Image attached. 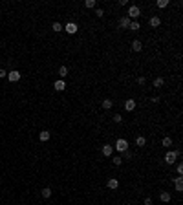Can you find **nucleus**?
<instances>
[{"label":"nucleus","mask_w":183,"mask_h":205,"mask_svg":"<svg viewBox=\"0 0 183 205\" xmlns=\"http://www.w3.org/2000/svg\"><path fill=\"white\" fill-rule=\"evenodd\" d=\"M114 148L119 150V152L123 154V152H126V150H128V141H126V139H123V138H119V139L116 141V147H114Z\"/></svg>","instance_id":"1"},{"label":"nucleus","mask_w":183,"mask_h":205,"mask_svg":"<svg viewBox=\"0 0 183 205\" xmlns=\"http://www.w3.org/2000/svg\"><path fill=\"white\" fill-rule=\"evenodd\" d=\"M128 18H137V17H141V9H139V6H130L128 8V15H126Z\"/></svg>","instance_id":"2"},{"label":"nucleus","mask_w":183,"mask_h":205,"mask_svg":"<svg viewBox=\"0 0 183 205\" xmlns=\"http://www.w3.org/2000/svg\"><path fill=\"white\" fill-rule=\"evenodd\" d=\"M62 29H64L66 33H70V35H75V33H77V29H79V28H77V24H75V22H68V24L64 26V28H62Z\"/></svg>","instance_id":"3"},{"label":"nucleus","mask_w":183,"mask_h":205,"mask_svg":"<svg viewBox=\"0 0 183 205\" xmlns=\"http://www.w3.org/2000/svg\"><path fill=\"white\" fill-rule=\"evenodd\" d=\"M176 159H178V156H176V152H172V150H168V152L165 154V163L167 165H172Z\"/></svg>","instance_id":"4"},{"label":"nucleus","mask_w":183,"mask_h":205,"mask_svg":"<svg viewBox=\"0 0 183 205\" xmlns=\"http://www.w3.org/2000/svg\"><path fill=\"white\" fill-rule=\"evenodd\" d=\"M130 22H132V20L128 18L126 15H123V17L119 18V26H121V28H123V29H128V26H130Z\"/></svg>","instance_id":"5"},{"label":"nucleus","mask_w":183,"mask_h":205,"mask_svg":"<svg viewBox=\"0 0 183 205\" xmlns=\"http://www.w3.org/2000/svg\"><path fill=\"white\" fill-rule=\"evenodd\" d=\"M8 79L11 81V83H17V81H20V72H17V70L9 72V73H8Z\"/></svg>","instance_id":"6"},{"label":"nucleus","mask_w":183,"mask_h":205,"mask_svg":"<svg viewBox=\"0 0 183 205\" xmlns=\"http://www.w3.org/2000/svg\"><path fill=\"white\" fill-rule=\"evenodd\" d=\"M174 189L178 190V192H181V190H183V178H181V176H178V178L174 180Z\"/></svg>","instance_id":"7"},{"label":"nucleus","mask_w":183,"mask_h":205,"mask_svg":"<svg viewBox=\"0 0 183 205\" xmlns=\"http://www.w3.org/2000/svg\"><path fill=\"white\" fill-rule=\"evenodd\" d=\"M134 108H135V101H134V99H126V101H125V110H126V112H132Z\"/></svg>","instance_id":"8"},{"label":"nucleus","mask_w":183,"mask_h":205,"mask_svg":"<svg viewBox=\"0 0 183 205\" xmlns=\"http://www.w3.org/2000/svg\"><path fill=\"white\" fill-rule=\"evenodd\" d=\"M106 185H108V189H110V190H116V189L119 187V181L116 180V178H110V180H108V183H106Z\"/></svg>","instance_id":"9"},{"label":"nucleus","mask_w":183,"mask_h":205,"mask_svg":"<svg viewBox=\"0 0 183 205\" xmlns=\"http://www.w3.org/2000/svg\"><path fill=\"white\" fill-rule=\"evenodd\" d=\"M53 88H55L57 92H62L64 88H66V83H64L62 79H59V81H55V84H53Z\"/></svg>","instance_id":"10"},{"label":"nucleus","mask_w":183,"mask_h":205,"mask_svg":"<svg viewBox=\"0 0 183 205\" xmlns=\"http://www.w3.org/2000/svg\"><path fill=\"white\" fill-rule=\"evenodd\" d=\"M50 135H51V134H50L48 130H42V132H40V134H39V139H40V141H42V143H46V141H48V139H50Z\"/></svg>","instance_id":"11"},{"label":"nucleus","mask_w":183,"mask_h":205,"mask_svg":"<svg viewBox=\"0 0 183 205\" xmlns=\"http://www.w3.org/2000/svg\"><path fill=\"white\" fill-rule=\"evenodd\" d=\"M170 198H172V196H170V192H167V190L159 194V200L163 201V203H168V201H170Z\"/></svg>","instance_id":"12"},{"label":"nucleus","mask_w":183,"mask_h":205,"mask_svg":"<svg viewBox=\"0 0 183 205\" xmlns=\"http://www.w3.org/2000/svg\"><path fill=\"white\" fill-rule=\"evenodd\" d=\"M159 24H161V18L159 17H150V26H152V28H159Z\"/></svg>","instance_id":"13"},{"label":"nucleus","mask_w":183,"mask_h":205,"mask_svg":"<svg viewBox=\"0 0 183 205\" xmlns=\"http://www.w3.org/2000/svg\"><path fill=\"white\" fill-rule=\"evenodd\" d=\"M132 50L134 51H141V50H143V42H141V40H134V42H132Z\"/></svg>","instance_id":"14"},{"label":"nucleus","mask_w":183,"mask_h":205,"mask_svg":"<svg viewBox=\"0 0 183 205\" xmlns=\"http://www.w3.org/2000/svg\"><path fill=\"white\" fill-rule=\"evenodd\" d=\"M68 73H70V72H68L66 66H60V68H59V77L62 79V81H64V77H68Z\"/></svg>","instance_id":"15"},{"label":"nucleus","mask_w":183,"mask_h":205,"mask_svg":"<svg viewBox=\"0 0 183 205\" xmlns=\"http://www.w3.org/2000/svg\"><path fill=\"white\" fill-rule=\"evenodd\" d=\"M114 147L112 145H103V156H112Z\"/></svg>","instance_id":"16"},{"label":"nucleus","mask_w":183,"mask_h":205,"mask_svg":"<svg viewBox=\"0 0 183 205\" xmlns=\"http://www.w3.org/2000/svg\"><path fill=\"white\" fill-rule=\"evenodd\" d=\"M101 105H103V108H104V110H110V108L114 106V101H112V99H104L103 102H101Z\"/></svg>","instance_id":"17"},{"label":"nucleus","mask_w":183,"mask_h":205,"mask_svg":"<svg viewBox=\"0 0 183 205\" xmlns=\"http://www.w3.org/2000/svg\"><path fill=\"white\" fill-rule=\"evenodd\" d=\"M163 83H165V79H163V77H156V79H154V83H152V86H154V88H159V86H163Z\"/></svg>","instance_id":"18"},{"label":"nucleus","mask_w":183,"mask_h":205,"mask_svg":"<svg viewBox=\"0 0 183 205\" xmlns=\"http://www.w3.org/2000/svg\"><path fill=\"white\" fill-rule=\"evenodd\" d=\"M135 145H137V147H145L147 145V139L143 138V135H139V138L135 139Z\"/></svg>","instance_id":"19"},{"label":"nucleus","mask_w":183,"mask_h":205,"mask_svg":"<svg viewBox=\"0 0 183 205\" xmlns=\"http://www.w3.org/2000/svg\"><path fill=\"white\" fill-rule=\"evenodd\" d=\"M128 28H130V31H139L141 26H139V22H135V20H134V22H130V26H128Z\"/></svg>","instance_id":"20"},{"label":"nucleus","mask_w":183,"mask_h":205,"mask_svg":"<svg viewBox=\"0 0 183 205\" xmlns=\"http://www.w3.org/2000/svg\"><path fill=\"white\" fill-rule=\"evenodd\" d=\"M40 194H42V198H50V196H51V189H50V187H44Z\"/></svg>","instance_id":"21"},{"label":"nucleus","mask_w":183,"mask_h":205,"mask_svg":"<svg viewBox=\"0 0 183 205\" xmlns=\"http://www.w3.org/2000/svg\"><path fill=\"white\" fill-rule=\"evenodd\" d=\"M84 6H86L88 9H93V8H95V0H86Z\"/></svg>","instance_id":"22"},{"label":"nucleus","mask_w":183,"mask_h":205,"mask_svg":"<svg viewBox=\"0 0 183 205\" xmlns=\"http://www.w3.org/2000/svg\"><path fill=\"white\" fill-rule=\"evenodd\" d=\"M161 145H163V147H172V139H170V138H163Z\"/></svg>","instance_id":"23"},{"label":"nucleus","mask_w":183,"mask_h":205,"mask_svg":"<svg viewBox=\"0 0 183 205\" xmlns=\"http://www.w3.org/2000/svg\"><path fill=\"white\" fill-rule=\"evenodd\" d=\"M53 31H62V24H60V22H53Z\"/></svg>","instance_id":"24"},{"label":"nucleus","mask_w":183,"mask_h":205,"mask_svg":"<svg viewBox=\"0 0 183 205\" xmlns=\"http://www.w3.org/2000/svg\"><path fill=\"white\" fill-rule=\"evenodd\" d=\"M167 6H168V0H158V8L163 9V8H167Z\"/></svg>","instance_id":"25"},{"label":"nucleus","mask_w":183,"mask_h":205,"mask_svg":"<svg viewBox=\"0 0 183 205\" xmlns=\"http://www.w3.org/2000/svg\"><path fill=\"white\" fill-rule=\"evenodd\" d=\"M121 163H123V158H121V156H116V158H114V165H116V167H119Z\"/></svg>","instance_id":"26"},{"label":"nucleus","mask_w":183,"mask_h":205,"mask_svg":"<svg viewBox=\"0 0 183 205\" xmlns=\"http://www.w3.org/2000/svg\"><path fill=\"white\" fill-rule=\"evenodd\" d=\"M121 121H123V115H121V114H116V115H114V123H121Z\"/></svg>","instance_id":"27"},{"label":"nucleus","mask_w":183,"mask_h":205,"mask_svg":"<svg viewBox=\"0 0 183 205\" xmlns=\"http://www.w3.org/2000/svg\"><path fill=\"white\" fill-rule=\"evenodd\" d=\"M176 172H178L179 176L183 174V165H181V163H178V165H176Z\"/></svg>","instance_id":"28"},{"label":"nucleus","mask_w":183,"mask_h":205,"mask_svg":"<svg viewBox=\"0 0 183 205\" xmlns=\"http://www.w3.org/2000/svg\"><path fill=\"white\" fill-rule=\"evenodd\" d=\"M95 15H97V17H103V15H104V9L97 8V9H95Z\"/></svg>","instance_id":"29"},{"label":"nucleus","mask_w":183,"mask_h":205,"mask_svg":"<svg viewBox=\"0 0 183 205\" xmlns=\"http://www.w3.org/2000/svg\"><path fill=\"white\" fill-rule=\"evenodd\" d=\"M2 77H8V72H6V70H2V68H0V79H2Z\"/></svg>","instance_id":"30"},{"label":"nucleus","mask_w":183,"mask_h":205,"mask_svg":"<svg viewBox=\"0 0 183 205\" xmlns=\"http://www.w3.org/2000/svg\"><path fill=\"white\" fill-rule=\"evenodd\" d=\"M123 154H125V158H126V159H130V158H132V152H130V150H126V152H123Z\"/></svg>","instance_id":"31"},{"label":"nucleus","mask_w":183,"mask_h":205,"mask_svg":"<svg viewBox=\"0 0 183 205\" xmlns=\"http://www.w3.org/2000/svg\"><path fill=\"white\" fill-rule=\"evenodd\" d=\"M145 81H147L145 77H137V83H139V84H145Z\"/></svg>","instance_id":"32"},{"label":"nucleus","mask_w":183,"mask_h":205,"mask_svg":"<svg viewBox=\"0 0 183 205\" xmlns=\"http://www.w3.org/2000/svg\"><path fill=\"white\" fill-rule=\"evenodd\" d=\"M145 205H152V198H145Z\"/></svg>","instance_id":"33"},{"label":"nucleus","mask_w":183,"mask_h":205,"mask_svg":"<svg viewBox=\"0 0 183 205\" xmlns=\"http://www.w3.org/2000/svg\"><path fill=\"white\" fill-rule=\"evenodd\" d=\"M174 152H176V156H178V158H181V154H183V152H181V148H178V150H174Z\"/></svg>","instance_id":"34"}]
</instances>
